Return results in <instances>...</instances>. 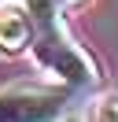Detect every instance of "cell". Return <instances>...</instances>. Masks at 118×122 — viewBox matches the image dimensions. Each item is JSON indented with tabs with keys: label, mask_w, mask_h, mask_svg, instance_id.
<instances>
[{
	"label": "cell",
	"mask_w": 118,
	"mask_h": 122,
	"mask_svg": "<svg viewBox=\"0 0 118 122\" xmlns=\"http://www.w3.org/2000/svg\"><path fill=\"white\" fill-rule=\"evenodd\" d=\"M70 107V85L15 81L0 89V122H59Z\"/></svg>",
	"instance_id": "2"
},
{
	"label": "cell",
	"mask_w": 118,
	"mask_h": 122,
	"mask_svg": "<svg viewBox=\"0 0 118 122\" xmlns=\"http://www.w3.org/2000/svg\"><path fill=\"white\" fill-rule=\"evenodd\" d=\"M59 122H85V118H81V115H74V111H66V115H63Z\"/></svg>",
	"instance_id": "5"
},
{
	"label": "cell",
	"mask_w": 118,
	"mask_h": 122,
	"mask_svg": "<svg viewBox=\"0 0 118 122\" xmlns=\"http://www.w3.org/2000/svg\"><path fill=\"white\" fill-rule=\"evenodd\" d=\"M52 4H55V8H63V4H74V0H52Z\"/></svg>",
	"instance_id": "6"
},
{
	"label": "cell",
	"mask_w": 118,
	"mask_h": 122,
	"mask_svg": "<svg viewBox=\"0 0 118 122\" xmlns=\"http://www.w3.org/2000/svg\"><path fill=\"white\" fill-rule=\"evenodd\" d=\"M96 122H118V96H107L96 107Z\"/></svg>",
	"instance_id": "4"
},
{
	"label": "cell",
	"mask_w": 118,
	"mask_h": 122,
	"mask_svg": "<svg viewBox=\"0 0 118 122\" xmlns=\"http://www.w3.org/2000/svg\"><path fill=\"white\" fill-rule=\"evenodd\" d=\"M33 59L37 67H44L48 74H55L63 85H70V89H88V85L100 81V67H96V59L85 52V48L78 45V41L66 33L63 19L52 15V19H41V22H33Z\"/></svg>",
	"instance_id": "1"
},
{
	"label": "cell",
	"mask_w": 118,
	"mask_h": 122,
	"mask_svg": "<svg viewBox=\"0 0 118 122\" xmlns=\"http://www.w3.org/2000/svg\"><path fill=\"white\" fill-rule=\"evenodd\" d=\"M33 45V15L19 4L0 8V56H22Z\"/></svg>",
	"instance_id": "3"
}]
</instances>
